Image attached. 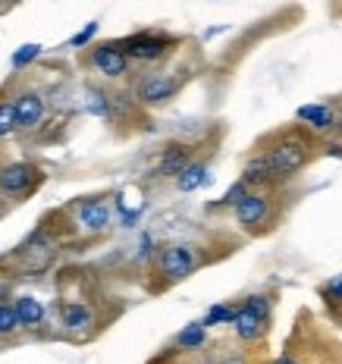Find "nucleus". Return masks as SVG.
<instances>
[{
	"label": "nucleus",
	"mask_w": 342,
	"mask_h": 364,
	"mask_svg": "<svg viewBox=\"0 0 342 364\" xmlns=\"http://www.w3.org/2000/svg\"><path fill=\"white\" fill-rule=\"evenodd\" d=\"M264 157H267V164H270L273 182H283V179H292L295 173L308 164L311 145L301 139V135L292 132V135H283L279 141H273V145L264 151Z\"/></svg>",
	"instance_id": "nucleus-1"
},
{
	"label": "nucleus",
	"mask_w": 342,
	"mask_h": 364,
	"mask_svg": "<svg viewBox=\"0 0 342 364\" xmlns=\"http://www.w3.org/2000/svg\"><path fill=\"white\" fill-rule=\"evenodd\" d=\"M198 270V252H195L192 245H166L161 248V255H157V273H161L164 279H170V283H179V279L192 277V273Z\"/></svg>",
	"instance_id": "nucleus-2"
},
{
	"label": "nucleus",
	"mask_w": 342,
	"mask_h": 364,
	"mask_svg": "<svg viewBox=\"0 0 342 364\" xmlns=\"http://www.w3.org/2000/svg\"><path fill=\"white\" fill-rule=\"evenodd\" d=\"M119 48L126 50L129 60H141V63H154V60H164L166 50L173 48V38L166 35H154V32H139L129 35L119 41Z\"/></svg>",
	"instance_id": "nucleus-3"
},
{
	"label": "nucleus",
	"mask_w": 342,
	"mask_h": 364,
	"mask_svg": "<svg viewBox=\"0 0 342 364\" xmlns=\"http://www.w3.org/2000/svg\"><path fill=\"white\" fill-rule=\"evenodd\" d=\"M179 91V79L173 73H148L139 82V101L148 107H161V104L173 101Z\"/></svg>",
	"instance_id": "nucleus-4"
},
{
	"label": "nucleus",
	"mask_w": 342,
	"mask_h": 364,
	"mask_svg": "<svg viewBox=\"0 0 342 364\" xmlns=\"http://www.w3.org/2000/svg\"><path fill=\"white\" fill-rule=\"evenodd\" d=\"M233 210H235L239 226H245V230H252V232L270 223V198L264 192H248Z\"/></svg>",
	"instance_id": "nucleus-5"
},
{
	"label": "nucleus",
	"mask_w": 342,
	"mask_h": 364,
	"mask_svg": "<svg viewBox=\"0 0 342 364\" xmlns=\"http://www.w3.org/2000/svg\"><path fill=\"white\" fill-rule=\"evenodd\" d=\"M91 63H95L97 73L110 75V79H119V75H126V70H129V57H126V50L119 48V41L97 44V48L91 50Z\"/></svg>",
	"instance_id": "nucleus-6"
},
{
	"label": "nucleus",
	"mask_w": 342,
	"mask_h": 364,
	"mask_svg": "<svg viewBox=\"0 0 342 364\" xmlns=\"http://www.w3.org/2000/svg\"><path fill=\"white\" fill-rule=\"evenodd\" d=\"M295 119L305 123L311 132H333L339 123L336 110H333L330 104H301V107L295 110Z\"/></svg>",
	"instance_id": "nucleus-7"
},
{
	"label": "nucleus",
	"mask_w": 342,
	"mask_h": 364,
	"mask_svg": "<svg viewBox=\"0 0 342 364\" xmlns=\"http://www.w3.org/2000/svg\"><path fill=\"white\" fill-rule=\"evenodd\" d=\"M35 176H38L35 166H28V164H10V166H4V170H0V192H6V195L26 192V188L32 186Z\"/></svg>",
	"instance_id": "nucleus-8"
},
{
	"label": "nucleus",
	"mask_w": 342,
	"mask_h": 364,
	"mask_svg": "<svg viewBox=\"0 0 342 364\" xmlns=\"http://www.w3.org/2000/svg\"><path fill=\"white\" fill-rule=\"evenodd\" d=\"M188 164H192V157H188V148L173 141V145L164 148L161 164H157V176H173V179H179L182 170H186Z\"/></svg>",
	"instance_id": "nucleus-9"
},
{
	"label": "nucleus",
	"mask_w": 342,
	"mask_h": 364,
	"mask_svg": "<svg viewBox=\"0 0 342 364\" xmlns=\"http://www.w3.org/2000/svg\"><path fill=\"white\" fill-rule=\"evenodd\" d=\"M13 110H16L19 126L32 129V126L41 123V117H44V101H41V95H35V91H26V95H19L16 101H13Z\"/></svg>",
	"instance_id": "nucleus-10"
},
{
	"label": "nucleus",
	"mask_w": 342,
	"mask_h": 364,
	"mask_svg": "<svg viewBox=\"0 0 342 364\" xmlns=\"http://www.w3.org/2000/svg\"><path fill=\"white\" fill-rule=\"evenodd\" d=\"M79 220L88 232H104L110 226V208L107 201H85L79 208Z\"/></svg>",
	"instance_id": "nucleus-11"
},
{
	"label": "nucleus",
	"mask_w": 342,
	"mask_h": 364,
	"mask_svg": "<svg viewBox=\"0 0 342 364\" xmlns=\"http://www.w3.org/2000/svg\"><path fill=\"white\" fill-rule=\"evenodd\" d=\"M233 330H235V336H239L242 343H257V339L264 336V330H267V323H264L261 317H255L248 308L239 305V314H235Z\"/></svg>",
	"instance_id": "nucleus-12"
},
{
	"label": "nucleus",
	"mask_w": 342,
	"mask_h": 364,
	"mask_svg": "<svg viewBox=\"0 0 342 364\" xmlns=\"http://www.w3.org/2000/svg\"><path fill=\"white\" fill-rule=\"evenodd\" d=\"M208 182H214V176H210V166L204 161H192L186 170H182V176L176 179V188L188 195V192H195V188L208 186Z\"/></svg>",
	"instance_id": "nucleus-13"
},
{
	"label": "nucleus",
	"mask_w": 342,
	"mask_h": 364,
	"mask_svg": "<svg viewBox=\"0 0 342 364\" xmlns=\"http://www.w3.org/2000/svg\"><path fill=\"white\" fill-rule=\"evenodd\" d=\"M242 182H245L248 188H255V186H270V182H273V173H270L267 157H264V154L252 157V161L245 164V170H242Z\"/></svg>",
	"instance_id": "nucleus-14"
},
{
	"label": "nucleus",
	"mask_w": 342,
	"mask_h": 364,
	"mask_svg": "<svg viewBox=\"0 0 342 364\" xmlns=\"http://www.w3.org/2000/svg\"><path fill=\"white\" fill-rule=\"evenodd\" d=\"M60 317H63V327L66 330H85L91 327V311L88 305H82V301H66L63 308H60Z\"/></svg>",
	"instance_id": "nucleus-15"
},
{
	"label": "nucleus",
	"mask_w": 342,
	"mask_h": 364,
	"mask_svg": "<svg viewBox=\"0 0 342 364\" xmlns=\"http://www.w3.org/2000/svg\"><path fill=\"white\" fill-rule=\"evenodd\" d=\"M13 308H16L22 327H35V323L44 321V308H41V301H38L35 295H22V299H16V305Z\"/></svg>",
	"instance_id": "nucleus-16"
},
{
	"label": "nucleus",
	"mask_w": 342,
	"mask_h": 364,
	"mask_svg": "<svg viewBox=\"0 0 342 364\" xmlns=\"http://www.w3.org/2000/svg\"><path fill=\"white\" fill-rule=\"evenodd\" d=\"M235 314H239V308L235 305H210L208 308V314H204V327H217V323H235Z\"/></svg>",
	"instance_id": "nucleus-17"
},
{
	"label": "nucleus",
	"mask_w": 342,
	"mask_h": 364,
	"mask_svg": "<svg viewBox=\"0 0 342 364\" xmlns=\"http://www.w3.org/2000/svg\"><path fill=\"white\" fill-rule=\"evenodd\" d=\"M204 339H208V327H204V323H188L186 330H179L176 343L182 348H201Z\"/></svg>",
	"instance_id": "nucleus-18"
},
{
	"label": "nucleus",
	"mask_w": 342,
	"mask_h": 364,
	"mask_svg": "<svg viewBox=\"0 0 342 364\" xmlns=\"http://www.w3.org/2000/svg\"><path fill=\"white\" fill-rule=\"evenodd\" d=\"M242 308H248L255 317H261L264 323H270V299L267 295H248V299L242 301Z\"/></svg>",
	"instance_id": "nucleus-19"
},
{
	"label": "nucleus",
	"mask_w": 342,
	"mask_h": 364,
	"mask_svg": "<svg viewBox=\"0 0 342 364\" xmlns=\"http://www.w3.org/2000/svg\"><path fill=\"white\" fill-rule=\"evenodd\" d=\"M22 327L19 323V314L13 305H0V336H13Z\"/></svg>",
	"instance_id": "nucleus-20"
},
{
	"label": "nucleus",
	"mask_w": 342,
	"mask_h": 364,
	"mask_svg": "<svg viewBox=\"0 0 342 364\" xmlns=\"http://www.w3.org/2000/svg\"><path fill=\"white\" fill-rule=\"evenodd\" d=\"M248 192H252V188H248L242 179H239V182H233V186L226 188V195H223V198H220V201L214 204V208H235V204H239L242 198H245Z\"/></svg>",
	"instance_id": "nucleus-21"
},
{
	"label": "nucleus",
	"mask_w": 342,
	"mask_h": 364,
	"mask_svg": "<svg viewBox=\"0 0 342 364\" xmlns=\"http://www.w3.org/2000/svg\"><path fill=\"white\" fill-rule=\"evenodd\" d=\"M85 110L95 113V117H110V101H107V95H101V91H88Z\"/></svg>",
	"instance_id": "nucleus-22"
},
{
	"label": "nucleus",
	"mask_w": 342,
	"mask_h": 364,
	"mask_svg": "<svg viewBox=\"0 0 342 364\" xmlns=\"http://www.w3.org/2000/svg\"><path fill=\"white\" fill-rule=\"evenodd\" d=\"M16 126H19V119H16L13 104H0V135H10Z\"/></svg>",
	"instance_id": "nucleus-23"
},
{
	"label": "nucleus",
	"mask_w": 342,
	"mask_h": 364,
	"mask_svg": "<svg viewBox=\"0 0 342 364\" xmlns=\"http://www.w3.org/2000/svg\"><path fill=\"white\" fill-rule=\"evenodd\" d=\"M38 54H41V44H22L16 54H13V66H26V63H32Z\"/></svg>",
	"instance_id": "nucleus-24"
},
{
	"label": "nucleus",
	"mask_w": 342,
	"mask_h": 364,
	"mask_svg": "<svg viewBox=\"0 0 342 364\" xmlns=\"http://www.w3.org/2000/svg\"><path fill=\"white\" fill-rule=\"evenodd\" d=\"M321 295L326 301H342V273L339 277H330V283L321 289Z\"/></svg>",
	"instance_id": "nucleus-25"
},
{
	"label": "nucleus",
	"mask_w": 342,
	"mask_h": 364,
	"mask_svg": "<svg viewBox=\"0 0 342 364\" xmlns=\"http://www.w3.org/2000/svg\"><path fill=\"white\" fill-rule=\"evenodd\" d=\"M95 32H97V22H88L82 32H75V35L70 38V44H73V48H82V44H88L91 38H95Z\"/></svg>",
	"instance_id": "nucleus-26"
},
{
	"label": "nucleus",
	"mask_w": 342,
	"mask_h": 364,
	"mask_svg": "<svg viewBox=\"0 0 342 364\" xmlns=\"http://www.w3.org/2000/svg\"><path fill=\"white\" fill-rule=\"evenodd\" d=\"M139 257H141V261H144V257H151V236H148V232H144V236H141V245H139Z\"/></svg>",
	"instance_id": "nucleus-27"
},
{
	"label": "nucleus",
	"mask_w": 342,
	"mask_h": 364,
	"mask_svg": "<svg viewBox=\"0 0 342 364\" xmlns=\"http://www.w3.org/2000/svg\"><path fill=\"white\" fill-rule=\"evenodd\" d=\"M326 154L339 157V161H342V141H330V145H326Z\"/></svg>",
	"instance_id": "nucleus-28"
},
{
	"label": "nucleus",
	"mask_w": 342,
	"mask_h": 364,
	"mask_svg": "<svg viewBox=\"0 0 342 364\" xmlns=\"http://www.w3.org/2000/svg\"><path fill=\"white\" fill-rule=\"evenodd\" d=\"M277 364H299V361H295L292 355H283V358H277Z\"/></svg>",
	"instance_id": "nucleus-29"
},
{
	"label": "nucleus",
	"mask_w": 342,
	"mask_h": 364,
	"mask_svg": "<svg viewBox=\"0 0 342 364\" xmlns=\"http://www.w3.org/2000/svg\"><path fill=\"white\" fill-rule=\"evenodd\" d=\"M336 135H339V139H342V117H339V123H336Z\"/></svg>",
	"instance_id": "nucleus-30"
},
{
	"label": "nucleus",
	"mask_w": 342,
	"mask_h": 364,
	"mask_svg": "<svg viewBox=\"0 0 342 364\" xmlns=\"http://www.w3.org/2000/svg\"><path fill=\"white\" fill-rule=\"evenodd\" d=\"M223 364H245V361H239V358H230V361H223Z\"/></svg>",
	"instance_id": "nucleus-31"
}]
</instances>
